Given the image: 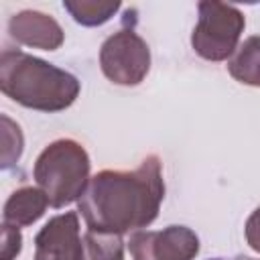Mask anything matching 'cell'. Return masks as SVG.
Here are the masks:
<instances>
[{
	"mask_svg": "<svg viewBox=\"0 0 260 260\" xmlns=\"http://www.w3.org/2000/svg\"><path fill=\"white\" fill-rule=\"evenodd\" d=\"M165 197L162 165L146 156L134 171H100L77 201V209L93 232L128 234L150 225Z\"/></svg>",
	"mask_w": 260,
	"mask_h": 260,
	"instance_id": "1",
	"label": "cell"
},
{
	"mask_svg": "<svg viewBox=\"0 0 260 260\" xmlns=\"http://www.w3.org/2000/svg\"><path fill=\"white\" fill-rule=\"evenodd\" d=\"M0 89L12 102L39 112L67 110L79 95V81L69 71L22 51L0 55Z\"/></svg>",
	"mask_w": 260,
	"mask_h": 260,
	"instance_id": "2",
	"label": "cell"
},
{
	"mask_svg": "<svg viewBox=\"0 0 260 260\" xmlns=\"http://www.w3.org/2000/svg\"><path fill=\"white\" fill-rule=\"evenodd\" d=\"M89 156L79 142L59 138L43 148L35 162L32 177L51 207L59 209L79 201L89 183Z\"/></svg>",
	"mask_w": 260,
	"mask_h": 260,
	"instance_id": "3",
	"label": "cell"
},
{
	"mask_svg": "<svg viewBox=\"0 0 260 260\" xmlns=\"http://www.w3.org/2000/svg\"><path fill=\"white\" fill-rule=\"evenodd\" d=\"M244 14L225 2H199V18L191 35L193 51L207 61H225L236 49L244 32Z\"/></svg>",
	"mask_w": 260,
	"mask_h": 260,
	"instance_id": "4",
	"label": "cell"
},
{
	"mask_svg": "<svg viewBox=\"0 0 260 260\" xmlns=\"http://www.w3.org/2000/svg\"><path fill=\"white\" fill-rule=\"evenodd\" d=\"M100 67L116 85H138L150 71V49L138 32L122 28L104 41Z\"/></svg>",
	"mask_w": 260,
	"mask_h": 260,
	"instance_id": "5",
	"label": "cell"
},
{
	"mask_svg": "<svg viewBox=\"0 0 260 260\" xmlns=\"http://www.w3.org/2000/svg\"><path fill=\"white\" fill-rule=\"evenodd\" d=\"M128 248L134 260H193L199 238L185 225H169L160 232H134Z\"/></svg>",
	"mask_w": 260,
	"mask_h": 260,
	"instance_id": "6",
	"label": "cell"
},
{
	"mask_svg": "<svg viewBox=\"0 0 260 260\" xmlns=\"http://www.w3.org/2000/svg\"><path fill=\"white\" fill-rule=\"evenodd\" d=\"M35 260H85L75 211L51 217L35 238Z\"/></svg>",
	"mask_w": 260,
	"mask_h": 260,
	"instance_id": "7",
	"label": "cell"
},
{
	"mask_svg": "<svg viewBox=\"0 0 260 260\" xmlns=\"http://www.w3.org/2000/svg\"><path fill=\"white\" fill-rule=\"evenodd\" d=\"M8 32L16 43L43 51L59 49L65 39L61 24L51 14L39 10H20L12 14L8 20Z\"/></svg>",
	"mask_w": 260,
	"mask_h": 260,
	"instance_id": "8",
	"label": "cell"
},
{
	"mask_svg": "<svg viewBox=\"0 0 260 260\" xmlns=\"http://www.w3.org/2000/svg\"><path fill=\"white\" fill-rule=\"evenodd\" d=\"M49 199L39 187H20L16 189L4 203L2 211V223L14 225V228H24L32 225L37 219H41L47 211Z\"/></svg>",
	"mask_w": 260,
	"mask_h": 260,
	"instance_id": "9",
	"label": "cell"
},
{
	"mask_svg": "<svg viewBox=\"0 0 260 260\" xmlns=\"http://www.w3.org/2000/svg\"><path fill=\"white\" fill-rule=\"evenodd\" d=\"M230 75L244 83L260 87V37H248L242 45H238L236 53L228 61Z\"/></svg>",
	"mask_w": 260,
	"mask_h": 260,
	"instance_id": "10",
	"label": "cell"
},
{
	"mask_svg": "<svg viewBox=\"0 0 260 260\" xmlns=\"http://www.w3.org/2000/svg\"><path fill=\"white\" fill-rule=\"evenodd\" d=\"M63 8L81 26H100V24L108 22L120 10V2H95V0L71 2V0H67V2H63Z\"/></svg>",
	"mask_w": 260,
	"mask_h": 260,
	"instance_id": "11",
	"label": "cell"
},
{
	"mask_svg": "<svg viewBox=\"0 0 260 260\" xmlns=\"http://www.w3.org/2000/svg\"><path fill=\"white\" fill-rule=\"evenodd\" d=\"M85 260H124V242L118 234L87 230L83 236Z\"/></svg>",
	"mask_w": 260,
	"mask_h": 260,
	"instance_id": "12",
	"label": "cell"
},
{
	"mask_svg": "<svg viewBox=\"0 0 260 260\" xmlns=\"http://www.w3.org/2000/svg\"><path fill=\"white\" fill-rule=\"evenodd\" d=\"M2 122V169H10L18 162L24 146V138L20 132V126L10 120L6 114L0 116Z\"/></svg>",
	"mask_w": 260,
	"mask_h": 260,
	"instance_id": "13",
	"label": "cell"
},
{
	"mask_svg": "<svg viewBox=\"0 0 260 260\" xmlns=\"http://www.w3.org/2000/svg\"><path fill=\"white\" fill-rule=\"evenodd\" d=\"M22 248V236L18 228L2 223V256L0 260H14L20 254Z\"/></svg>",
	"mask_w": 260,
	"mask_h": 260,
	"instance_id": "14",
	"label": "cell"
},
{
	"mask_svg": "<svg viewBox=\"0 0 260 260\" xmlns=\"http://www.w3.org/2000/svg\"><path fill=\"white\" fill-rule=\"evenodd\" d=\"M244 234H246V242L248 246L260 254V207H256L252 211V215L248 217L246 221V228H244Z\"/></svg>",
	"mask_w": 260,
	"mask_h": 260,
	"instance_id": "15",
	"label": "cell"
},
{
	"mask_svg": "<svg viewBox=\"0 0 260 260\" xmlns=\"http://www.w3.org/2000/svg\"><path fill=\"white\" fill-rule=\"evenodd\" d=\"M213 260H256V258H250V256H234V258H213Z\"/></svg>",
	"mask_w": 260,
	"mask_h": 260,
	"instance_id": "16",
	"label": "cell"
}]
</instances>
